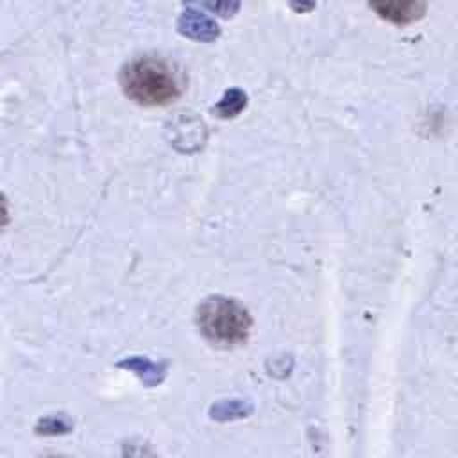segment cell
Masks as SVG:
<instances>
[{
  "label": "cell",
  "mask_w": 458,
  "mask_h": 458,
  "mask_svg": "<svg viewBox=\"0 0 458 458\" xmlns=\"http://www.w3.org/2000/svg\"><path fill=\"white\" fill-rule=\"evenodd\" d=\"M123 93L141 106H166L182 91L181 73L165 57L141 55L129 61L120 72Z\"/></svg>",
  "instance_id": "cell-1"
},
{
  "label": "cell",
  "mask_w": 458,
  "mask_h": 458,
  "mask_svg": "<svg viewBox=\"0 0 458 458\" xmlns=\"http://www.w3.org/2000/svg\"><path fill=\"white\" fill-rule=\"evenodd\" d=\"M200 333L215 345L233 347L249 336L250 317L247 310L227 297H209L197 308Z\"/></svg>",
  "instance_id": "cell-2"
},
{
  "label": "cell",
  "mask_w": 458,
  "mask_h": 458,
  "mask_svg": "<svg viewBox=\"0 0 458 458\" xmlns=\"http://www.w3.org/2000/svg\"><path fill=\"white\" fill-rule=\"evenodd\" d=\"M372 9H376L379 16H383L390 21L406 23L422 14L424 4H420V2H383V4H372Z\"/></svg>",
  "instance_id": "cell-3"
},
{
  "label": "cell",
  "mask_w": 458,
  "mask_h": 458,
  "mask_svg": "<svg viewBox=\"0 0 458 458\" xmlns=\"http://www.w3.org/2000/svg\"><path fill=\"white\" fill-rule=\"evenodd\" d=\"M243 106H245V95L238 89H233L225 93V97L216 106V111L220 113V116H234Z\"/></svg>",
  "instance_id": "cell-4"
}]
</instances>
